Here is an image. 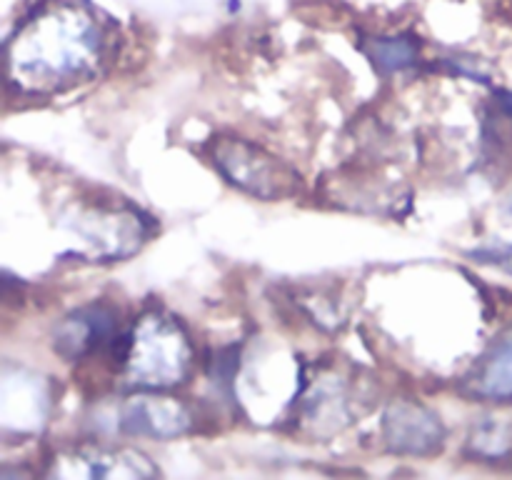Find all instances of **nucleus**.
Wrapping results in <instances>:
<instances>
[{"label": "nucleus", "instance_id": "obj_6", "mask_svg": "<svg viewBox=\"0 0 512 480\" xmlns=\"http://www.w3.org/2000/svg\"><path fill=\"white\" fill-rule=\"evenodd\" d=\"M195 425L193 410L165 390H135L115 408V430L130 438L173 440Z\"/></svg>", "mask_w": 512, "mask_h": 480}, {"label": "nucleus", "instance_id": "obj_1", "mask_svg": "<svg viewBox=\"0 0 512 480\" xmlns=\"http://www.w3.org/2000/svg\"><path fill=\"white\" fill-rule=\"evenodd\" d=\"M113 43V28L88 0H43L5 43V80L20 93H65L103 73Z\"/></svg>", "mask_w": 512, "mask_h": 480}, {"label": "nucleus", "instance_id": "obj_7", "mask_svg": "<svg viewBox=\"0 0 512 480\" xmlns=\"http://www.w3.org/2000/svg\"><path fill=\"white\" fill-rule=\"evenodd\" d=\"M380 438L383 445L395 455H413V458H430L445 448L443 420L438 413L415 400H395L385 408L380 420Z\"/></svg>", "mask_w": 512, "mask_h": 480}, {"label": "nucleus", "instance_id": "obj_13", "mask_svg": "<svg viewBox=\"0 0 512 480\" xmlns=\"http://www.w3.org/2000/svg\"><path fill=\"white\" fill-rule=\"evenodd\" d=\"M505 215H510V218H512V195H510V198H508V203H505Z\"/></svg>", "mask_w": 512, "mask_h": 480}, {"label": "nucleus", "instance_id": "obj_12", "mask_svg": "<svg viewBox=\"0 0 512 480\" xmlns=\"http://www.w3.org/2000/svg\"><path fill=\"white\" fill-rule=\"evenodd\" d=\"M500 105H503V108H505V113L512 115V93L500 95Z\"/></svg>", "mask_w": 512, "mask_h": 480}, {"label": "nucleus", "instance_id": "obj_11", "mask_svg": "<svg viewBox=\"0 0 512 480\" xmlns=\"http://www.w3.org/2000/svg\"><path fill=\"white\" fill-rule=\"evenodd\" d=\"M465 453L483 463H495L512 455V425L500 418H483L473 425Z\"/></svg>", "mask_w": 512, "mask_h": 480}, {"label": "nucleus", "instance_id": "obj_5", "mask_svg": "<svg viewBox=\"0 0 512 480\" xmlns=\"http://www.w3.org/2000/svg\"><path fill=\"white\" fill-rule=\"evenodd\" d=\"M50 478L60 480H150L160 470L153 460L128 445L83 443L50 460Z\"/></svg>", "mask_w": 512, "mask_h": 480}, {"label": "nucleus", "instance_id": "obj_4", "mask_svg": "<svg viewBox=\"0 0 512 480\" xmlns=\"http://www.w3.org/2000/svg\"><path fill=\"white\" fill-rule=\"evenodd\" d=\"M65 228L78 238L73 255L90 263H113L130 258L150 235V220L143 210L125 200H100L75 208L65 218Z\"/></svg>", "mask_w": 512, "mask_h": 480}, {"label": "nucleus", "instance_id": "obj_2", "mask_svg": "<svg viewBox=\"0 0 512 480\" xmlns=\"http://www.w3.org/2000/svg\"><path fill=\"white\" fill-rule=\"evenodd\" d=\"M118 365L125 388L170 390L190 378L195 350L173 315L150 310L118 340Z\"/></svg>", "mask_w": 512, "mask_h": 480}, {"label": "nucleus", "instance_id": "obj_3", "mask_svg": "<svg viewBox=\"0 0 512 480\" xmlns=\"http://www.w3.org/2000/svg\"><path fill=\"white\" fill-rule=\"evenodd\" d=\"M205 153L233 188L265 203L295 198L303 190V175L280 155L270 153L253 140L225 133L215 135Z\"/></svg>", "mask_w": 512, "mask_h": 480}, {"label": "nucleus", "instance_id": "obj_9", "mask_svg": "<svg viewBox=\"0 0 512 480\" xmlns=\"http://www.w3.org/2000/svg\"><path fill=\"white\" fill-rule=\"evenodd\" d=\"M463 390L470 398L508 403L512 400V338L498 340L473 370L465 375Z\"/></svg>", "mask_w": 512, "mask_h": 480}, {"label": "nucleus", "instance_id": "obj_8", "mask_svg": "<svg viewBox=\"0 0 512 480\" xmlns=\"http://www.w3.org/2000/svg\"><path fill=\"white\" fill-rule=\"evenodd\" d=\"M118 310L105 303H90L65 315L53 330V348L68 363L83 360L103 345H115Z\"/></svg>", "mask_w": 512, "mask_h": 480}, {"label": "nucleus", "instance_id": "obj_10", "mask_svg": "<svg viewBox=\"0 0 512 480\" xmlns=\"http://www.w3.org/2000/svg\"><path fill=\"white\" fill-rule=\"evenodd\" d=\"M365 58L375 65V70L383 75L400 73L420 63V45L410 35H383V38H365L360 43Z\"/></svg>", "mask_w": 512, "mask_h": 480}]
</instances>
